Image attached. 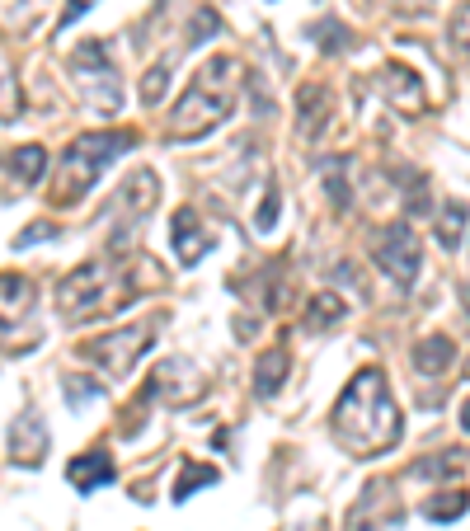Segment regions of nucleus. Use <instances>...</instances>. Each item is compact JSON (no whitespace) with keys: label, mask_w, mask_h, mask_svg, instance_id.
<instances>
[{"label":"nucleus","mask_w":470,"mask_h":531,"mask_svg":"<svg viewBox=\"0 0 470 531\" xmlns=\"http://www.w3.org/2000/svg\"><path fill=\"white\" fill-rule=\"evenodd\" d=\"M170 250L184 268H193L207 250H212V235H207L198 207H179V212L170 217Z\"/></svg>","instance_id":"obj_12"},{"label":"nucleus","mask_w":470,"mask_h":531,"mask_svg":"<svg viewBox=\"0 0 470 531\" xmlns=\"http://www.w3.org/2000/svg\"><path fill=\"white\" fill-rule=\"evenodd\" d=\"M409 358H414V372H419V376H442L447 367H452V358H456V344L447 339V334H423Z\"/></svg>","instance_id":"obj_18"},{"label":"nucleus","mask_w":470,"mask_h":531,"mask_svg":"<svg viewBox=\"0 0 470 531\" xmlns=\"http://www.w3.org/2000/svg\"><path fill=\"white\" fill-rule=\"evenodd\" d=\"M207 395V376L198 372L193 358H165L156 372L146 376L137 405H170V409H188Z\"/></svg>","instance_id":"obj_7"},{"label":"nucleus","mask_w":470,"mask_h":531,"mask_svg":"<svg viewBox=\"0 0 470 531\" xmlns=\"http://www.w3.org/2000/svg\"><path fill=\"white\" fill-rule=\"evenodd\" d=\"M329 433L358 461L395 452V442L405 438V414L395 405L391 381L381 367H362L344 386V395L329 409Z\"/></svg>","instance_id":"obj_1"},{"label":"nucleus","mask_w":470,"mask_h":531,"mask_svg":"<svg viewBox=\"0 0 470 531\" xmlns=\"http://www.w3.org/2000/svg\"><path fill=\"white\" fill-rule=\"evenodd\" d=\"M466 311H470V292H466Z\"/></svg>","instance_id":"obj_39"},{"label":"nucleus","mask_w":470,"mask_h":531,"mask_svg":"<svg viewBox=\"0 0 470 531\" xmlns=\"http://www.w3.org/2000/svg\"><path fill=\"white\" fill-rule=\"evenodd\" d=\"M10 118H19V80L0 66V123H10Z\"/></svg>","instance_id":"obj_31"},{"label":"nucleus","mask_w":470,"mask_h":531,"mask_svg":"<svg viewBox=\"0 0 470 531\" xmlns=\"http://www.w3.org/2000/svg\"><path fill=\"white\" fill-rule=\"evenodd\" d=\"M151 348V325H132V329H118V334H104V339H90V344H80V353L94 362V367H104L113 381H123L132 376L137 358Z\"/></svg>","instance_id":"obj_8"},{"label":"nucleus","mask_w":470,"mask_h":531,"mask_svg":"<svg viewBox=\"0 0 470 531\" xmlns=\"http://www.w3.org/2000/svg\"><path fill=\"white\" fill-rule=\"evenodd\" d=\"M57 235H62V226H52V221H33L29 231L15 235V254L19 250H33V245H43V240H57Z\"/></svg>","instance_id":"obj_32"},{"label":"nucleus","mask_w":470,"mask_h":531,"mask_svg":"<svg viewBox=\"0 0 470 531\" xmlns=\"http://www.w3.org/2000/svg\"><path fill=\"white\" fill-rule=\"evenodd\" d=\"M376 90L386 94V104H391L395 113H405V118H419L423 109H428V94H423V80L409 71V66H381L376 71Z\"/></svg>","instance_id":"obj_10"},{"label":"nucleus","mask_w":470,"mask_h":531,"mask_svg":"<svg viewBox=\"0 0 470 531\" xmlns=\"http://www.w3.org/2000/svg\"><path fill=\"white\" fill-rule=\"evenodd\" d=\"M33 315V282L24 273H0V344L15 339V329Z\"/></svg>","instance_id":"obj_13"},{"label":"nucleus","mask_w":470,"mask_h":531,"mask_svg":"<svg viewBox=\"0 0 470 531\" xmlns=\"http://www.w3.org/2000/svg\"><path fill=\"white\" fill-rule=\"evenodd\" d=\"M85 10H90V0H71V10H66V15L57 19V29H66V24H71L76 15H85Z\"/></svg>","instance_id":"obj_36"},{"label":"nucleus","mask_w":470,"mask_h":531,"mask_svg":"<svg viewBox=\"0 0 470 531\" xmlns=\"http://www.w3.org/2000/svg\"><path fill=\"white\" fill-rule=\"evenodd\" d=\"M113 475H118V466H113L109 452H80L76 461L66 466V480H71V489H80V494L113 485Z\"/></svg>","instance_id":"obj_16"},{"label":"nucleus","mask_w":470,"mask_h":531,"mask_svg":"<svg viewBox=\"0 0 470 531\" xmlns=\"http://www.w3.org/2000/svg\"><path fill=\"white\" fill-rule=\"evenodd\" d=\"M217 480H221L217 466H207V461H184V466H179V480H174V489H170V499L174 503H188L198 489L217 485Z\"/></svg>","instance_id":"obj_23"},{"label":"nucleus","mask_w":470,"mask_h":531,"mask_svg":"<svg viewBox=\"0 0 470 531\" xmlns=\"http://www.w3.org/2000/svg\"><path fill=\"white\" fill-rule=\"evenodd\" d=\"M391 10H400V15H423V10H433V0H386Z\"/></svg>","instance_id":"obj_35"},{"label":"nucleus","mask_w":470,"mask_h":531,"mask_svg":"<svg viewBox=\"0 0 470 531\" xmlns=\"http://www.w3.org/2000/svg\"><path fill=\"white\" fill-rule=\"evenodd\" d=\"M287 367H292L287 348H282V344L264 348L259 362H254V395H259V400H273V395L282 391V381H287Z\"/></svg>","instance_id":"obj_17"},{"label":"nucleus","mask_w":470,"mask_h":531,"mask_svg":"<svg viewBox=\"0 0 470 531\" xmlns=\"http://www.w3.org/2000/svg\"><path fill=\"white\" fill-rule=\"evenodd\" d=\"M320 170H325V193H329V203H334V212H348L353 207V184H348L353 156H329Z\"/></svg>","instance_id":"obj_22"},{"label":"nucleus","mask_w":470,"mask_h":531,"mask_svg":"<svg viewBox=\"0 0 470 531\" xmlns=\"http://www.w3.org/2000/svg\"><path fill=\"white\" fill-rule=\"evenodd\" d=\"M456 423H461V428H466V433H470V395H466V400H461V419H456Z\"/></svg>","instance_id":"obj_37"},{"label":"nucleus","mask_w":470,"mask_h":531,"mask_svg":"<svg viewBox=\"0 0 470 531\" xmlns=\"http://www.w3.org/2000/svg\"><path fill=\"white\" fill-rule=\"evenodd\" d=\"M66 71H71V85L80 90L85 109L104 113V118H113V113L123 109V80H118V71H113V52H109L104 38L80 43L76 52H71Z\"/></svg>","instance_id":"obj_5"},{"label":"nucleus","mask_w":470,"mask_h":531,"mask_svg":"<svg viewBox=\"0 0 470 531\" xmlns=\"http://www.w3.org/2000/svg\"><path fill=\"white\" fill-rule=\"evenodd\" d=\"M400 179H405V207H409V212H414V217H419V212H428V207H433V203H428V198H423V188H428V179H423V174L419 170H400Z\"/></svg>","instance_id":"obj_30"},{"label":"nucleus","mask_w":470,"mask_h":531,"mask_svg":"<svg viewBox=\"0 0 470 531\" xmlns=\"http://www.w3.org/2000/svg\"><path fill=\"white\" fill-rule=\"evenodd\" d=\"M470 508V489H433V499H423V517L433 527H447Z\"/></svg>","instance_id":"obj_21"},{"label":"nucleus","mask_w":470,"mask_h":531,"mask_svg":"<svg viewBox=\"0 0 470 531\" xmlns=\"http://www.w3.org/2000/svg\"><path fill=\"white\" fill-rule=\"evenodd\" d=\"M278 212H282V188L278 184H268V193H264V203H259V212H254V231H273L278 226Z\"/></svg>","instance_id":"obj_29"},{"label":"nucleus","mask_w":470,"mask_h":531,"mask_svg":"<svg viewBox=\"0 0 470 531\" xmlns=\"http://www.w3.org/2000/svg\"><path fill=\"white\" fill-rule=\"evenodd\" d=\"M329 109H334V99H329L325 85H301L297 90V137L320 141V132L329 127Z\"/></svg>","instance_id":"obj_15"},{"label":"nucleus","mask_w":470,"mask_h":531,"mask_svg":"<svg viewBox=\"0 0 470 531\" xmlns=\"http://www.w3.org/2000/svg\"><path fill=\"white\" fill-rule=\"evenodd\" d=\"M156 198H160V193H156V174H151V170H137L123 188H118V198L109 203V217H113V212H127V226H123V240H118V250H127V235L137 231V221L146 217L151 207H156Z\"/></svg>","instance_id":"obj_11"},{"label":"nucleus","mask_w":470,"mask_h":531,"mask_svg":"<svg viewBox=\"0 0 470 531\" xmlns=\"http://www.w3.org/2000/svg\"><path fill=\"white\" fill-rule=\"evenodd\" d=\"M348 315V301L334 297V292H320V297L306 301V315H301V329L306 334H325V329H334L339 320Z\"/></svg>","instance_id":"obj_20"},{"label":"nucleus","mask_w":470,"mask_h":531,"mask_svg":"<svg viewBox=\"0 0 470 531\" xmlns=\"http://www.w3.org/2000/svg\"><path fill=\"white\" fill-rule=\"evenodd\" d=\"M367 250H372V264L395 282V287H414L423 273V250H419V235L409 221H386L367 235Z\"/></svg>","instance_id":"obj_6"},{"label":"nucleus","mask_w":470,"mask_h":531,"mask_svg":"<svg viewBox=\"0 0 470 531\" xmlns=\"http://www.w3.org/2000/svg\"><path fill=\"white\" fill-rule=\"evenodd\" d=\"M447 38H452V47L461 52V57H470V5H461L452 15V24H447Z\"/></svg>","instance_id":"obj_33"},{"label":"nucleus","mask_w":470,"mask_h":531,"mask_svg":"<svg viewBox=\"0 0 470 531\" xmlns=\"http://www.w3.org/2000/svg\"><path fill=\"white\" fill-rule=\"evenodd\" d=\"M212 33H221V15L212 10V5H203L198 15L188 19V38H184V43H188V47H203Z\"/></svg>","instance_id":"obj_27"},{"label":"nucleus","mask_w":470,"mask_h":531,"mask_svg":"<svg viewBox=\"0 0 470 531\" xmlns=\"http://www.w3.org/2000/svg\"><path fill=\"white\" fill-rule=\"evenodd\" d=\"M141 264H146V259H90V264L71 268V273L57 282V311H62L71 325L118 315L137 297Z\"/></svg>","instance_id":"obj_3"},{"label":"nucleus","mask_w":470,"mask_h":531,"mask_svg":"<svg viewBox=\"0 0 470 531\" xmlns=\"http://www.w3.org/2000/svg\"><path fill=\"white\" fill-rule=\"evenodd\" d=\"M461 226H466V203H442L438 212V245L456 250L461 245Z\"/></svg>","instance_id":"obj_25"},{"label":"nucleus","mask_w":470,"mask_h":531,"mask_svg":"<svg viewBox=\"0 0 470 531\" xmlns=\"http://www.w3.org/2000/svg\"><path fill=\"white\" fill-rule=\"evenodd\" d=\"M165 5H170V0H156V10H165Z\"/></svg>","instance_id":"obj_38"},{"label":"nucleus","mask_w":470,"mask_h":531,"mask_svg":"<svg viewBox=\"0 0 470 531\" xmlns=\"http://www.w3.org/2000/svg\"><path fill=\"white\" fill-rule=\"evenodd\" d=\"M62 391H66V405H71V414H80V409L90 405V400H99V386H94V376H66L62 381Z\"/></svg>","instance_id":"obj_26"},{"label":"nucleus","mask_w":470,"mask_h":531,"mask_svg":"<svg viewBox=\"0 0 470 531\" xmlns=\"http://www.w3.org/2000/svg\"><path fill=\"white\" fill-rule=\"evenodd\" d=\"M137 127H113V132H85L62 151L57 160V179L47 188V203L52 207H76L85 193L94 188V179L109 170L113 160L137 146Z\"/></svg>","instance_id":"obj_4"},{"label":"nucleus","mask_w":470,"mask_h":531,"mask_svg":"<svg viewBox=\"0 0 470 531\" xmlns=\"http://www.w3.org/2000/svg\"><path fill=\"white\" fill-rule=\"evenodd\" d=\"M47 456V423L33 414V409H24L15 423H10V461L15 466H43Z\"/></svg>","instance_id":"obj_14"},{"label":"nucleus","mask_w":470,"mask_h":531,"mask_svg":"<svg viewBox=\"0 0 470 531\" xmlns=\"http://www.w3.org/2000/svg\"><path fill=\"white\" fill-rule=\"evenodd\" d=\"M306 33H311V43L320 47L325 57H339V52H353V47H358V33L348 29L344 19H334V15L315 19V24H311Z\"/></svg>","instance_id":"obj_19"},{"label":"nucleus","mask_w":470,"mask_h":531,"mask_svg":"<svg viewBox=\"0 0 470 531\" xmlns=\"http://www.w3.org/2000/svg\"><path fill=\"white\" fill-rule=\"evenodd\" d=\"M240 80H245L240 57H231V52L207 57V62L188 76L184 94L174 99L170 118H165V137L170 141H203L207 132H217V127L235 113Z\"/></svg>","instance_id":"obj_2"},{"label":"nucleus","mask_w":470,"mask_h":531,"mask_svg":"<svg viewBox=\"0 0 470 531\" xmlns=\"http://www.w3.org/2000/svg\"><path fill=\"white\" fill-rule=\"evenodd\" d=\"M10 170H15V179H19V184H43V174H47V151H43V146H33V141H29V146H19V151H15V156H10Z\"/></svg>","instance_id":"obj_24"},{"label":"nucleus","mask_w":470,"mask_h":531,"mask_svg":"<svg viewBox=\"0 0 470 531\" xmlns=\"http://www.w3.org/2000/svg\"><path fill=\"white\" fill-rule=\"evenodd\" d=\"M405 522V508L395 499V489L386 480H372V485L358 494V503L348 508V531H391Z\"/></svg>","instance_id":"obj_9"},{"label":"nucleus","mask_w":470,"mask_h":531,"mask_svg":"<svg viewBox=\"0 0 470 531\" xmlns=\"http://www.w3.org/2000/svg\"><path fill=\"white\" fill-rule=\"evenodd\" d=\"M165 90H170V62H156L141 76V104H160Z\"/></svg>","instance_id":"obj_28"},{"label":"nucleus","mask_w":470,"mask_h":531,"mask_svg":"<svg viewBox=\"0 0 470 531\" xmlns=\"http://www.w3.org/2000/svg\"><path fill=\"white\" fill-rule=\"evenodd\" d=\"M452 470H461V456H428V461H414V470H409V475H433V480H438V475H452Z\"/></svg>","instance_id":"obj_34"}]
</instances>
